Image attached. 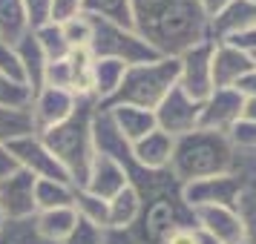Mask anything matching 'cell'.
Listing matches in <instances>:
<instances>
[{"mask_svg": "<svg viewBox=\"0 0 256 244\" xmlns=\"http://www.w3.org/2000/svg\"><path fill=\"white\" fill-rule=\"evenodd\" d=\"M132 23L158 58H178L210 40V20L196 0H132Z\"/></svg>", "mask_w": 256, "mask_h": 244, "instance_id": "obj_1", "label": "cell"}, {"mask_svg": "<svg viewBox=\"0 0 256 244\" xmlns=\"http://www.w3.org/2000/svg\"><path fill=\"white\" fill-rule=\"evenodd\" d=\"M236 147L224 132H210V129H196L176 138L173 158H170V173L182 181H202L213 175H228L233 170Z\"/></svg>", "mask_w": 256, "mask_h": 244, "instance_id": "obj_2", "label": "cell"}, {"mask_svg": "<svg viewBox=\"0 0 256 244\" xmlns=\"http://www.w3.org/2000/svg\"><path fill=\"white\" fill-rule=\"evenodd\" d=\"M95 109H98V101L81 98V101H78V109H75L64 124L46 129V132H40V141H44L49 150H52V155L66 167V173L72 175L75 187H84L86 173H90L92 158H95V141H92Z\"/></svg>", "mask_w": 256, "mask_h": 244, "instance_id": "obj_3", "label": "cell"}, {"mask_svg": "<svg viewBox=\"0 0 256 244\" xmlns=\"http://www.w3.org/2000/svg\"><path fill=\"white\" fill-rule=\"evenodd\" d=\"M176 83H178V58H158L150 63L127 66L118 92L104 106H138L156 112V106Z\"/></svg>", "mask_w": 256, "mask_h": 244, "instance_id": "obj_4", "label": "cell"}, {"mask_svg": "<svg viewBox=\"0 0 256 244\" xmlns=\"http://www.w3.org/2000/svg\"><path fill=\"white\" fill-rule=\"evenodd\" d=\"M90 20H92V43H90V49H92L95 58L121 60L124 66H138V63L158 60L156 49L136 29L110 23V20H101V17H90Z\"/></svg>", "mask_w": 256, "mask_h": 244, "instance_id": "obj_5", "label": "cell"}, {"mask_svg": "<svg viewBox=\"0 0 256 244\" xmlns=\"http://www.w3.org/2000/svg\"><path fill=\"white\" fill-rule=\"evenodd\" d=\"M6 150H9V155L14 158V164H18L20 170H26V173H32L38 181L44 178V181H64V184L75 187L72 175L66 173V167L52 155V150L40 141V135L18 138V141H12V144H6Z\"/></svg>", "mask_w": 256, "mask_h": 244, "instance_id": "obj_6", "label": "cell"}, {"mask_svg": "<svg viewBox=\"0 0 256 244\" xmlns=\"http://www.w3.org/2000/svg\"><path fill=\"white\" fill-rule=\"evenodd\" d=\"M156 127L167 132L170 138H182L187 132L198 129V118H202V104L193 101L190 95L176 83L170 92L164 95V101L156 106Z\"/></svg>", "mask_w": 256, "mask_h": 244, "instance_id": "obj_7", "label": "cell"}, {"mask_svg": "<svg viewBox=\"0 0 256 244\" xmlns=\"http://www.w3.org/2000/svg\"><path fill=\"white\" fill-rule=\"evenodd\" d=\"M213 40H204L178 55V86L198 104L213 92Z\"/></svg>", "mask_w": 256, "mask_h": 244, "instance_id": "obj_8", "label": "cell"}, {"mask_svg": "<svg viewBox=\"0 0 256 244\" xmlns=\"http://www.w3.org/2000/svg\"><path fill=\"white\" fill-rule=\"evenodd\" d=\"M182 198L190 210L208 207V204H222V207H239L242 198V181L233 173L228 175H213V178H202V181H190L182 184Z\"/></svg>", "mask_w": 256, "mask_h": 244, "instance_id": "obj_9", "label": "cell"}, {"mask_svg": "<svg viewBox=\"0 0 256 244\" xmlns=\"http://www.w3.org/2000/svg\"><path fill=\"white\" fill-rule=\"evenodd\" d=\"M35 184L38 178L26 170H14L6 178H0V210L9 221H26L38 213L35 204Z\"/></svg>", "mask_w": 256, "mask_h": 244, "instance_id": "obj_10", "label": "cell"}, {"mask_svg": "<svg viewBox=\"0 0 256 244\" xmlns=\"http://www.w3.org/2000/svg\"><path fill=\"white\" fill-rule=\"evenodd\" d=\"M242 109H244V95L239 89H213L202 101L198 129H210V132H224L228 135L242 121Z\"/></svg>", "mask_w": 256, "mask_h": 244, "instance_id": "obj_11", "label": "cell"}, {"mask_svg": "<svg viewBox=\"0 0 256 244\" xmlns=\"http://www.w3.org/2000/svg\"><path fill=\"white\" fill-rule=\"evenodd\" d=\"M78 95L70 89H55V86H44L32 95V121H35V132H46V129L64 124L66 118L78 109Z\"/></svg>", "mask_w": 256, "mask_h": 244, "instance_id": "obj_12", "label": "cell"}, {"mask_svg": "<svg viewBox=\"0 0 256 244\" xmlns=\"http://www.w3.org/2000/svg\"><path fill=\"white\" fill-rule=\"evenodd\" d=\"M193 221H196V230L210 233L222 244H244V224L236 207H222V204L196 207Z\"/></svg>", "mask_w": 256, "mask_h": 244, "instance_id": "obj_13", "label": "cell"}, {"mask_svg": "<svg viewBox=\"0 0 256 244\" xmlns=\"http://www.w3.org/2000/svg\"><path fill=\"white\" fill-rule=\"evenodd\" d=\"M213 89H236L250 69H256L250 52L239 49L236 43H216L213 46Z\"/></svg>", "mask_w": 256, "mask_h": 244, "instance_id": "obj_14", "label": "cell"}, {"mask_svg": "<svg viewBox=\"0 0 256 244\" xmlns=\"http://www.w3.org/2000/svg\"><path fill=\"white\" fill-rule=\"evenodd\" d=\"M124 187H130L124 164L118 161V158H112V155L95 152L92 167H90L86 181H84V190L92 193V196H98V198H104V201H112Z\"/></svg>", "mask_w": 256, "mask_h": 244, "instance_id": "obj_15", "label": "cell"}, {"mask_svg": "<svg viewBox=\"0 0 256 244\" xmlns=\"http://www.w3.org/2000/svg\"><path fill=\"white\" fill-rule=\"evenodd\" d=\"M256 26V3L254 0H233L230 6L210 20V40L230 43Z\"/></svg>", "mask_w": 256, "mask_h": 244, "instance_id": "obj_16", "label": "cell"}, {"mask_svg": "<svg viewBox=\"0 0 256 244\" xmlns=\"http://www.w3.org/2000/svg\"><path fill=\"white\" fill-rule=\"evenodd\" d=\"M173 147H176V138H170L162 129H152L150 135H144L141 141L130 144V152H132V161L138 167L158 173V170H170Z\"/></svg>", "mask_w": 256, "mask_h": 244, "instance_id": "obj_17", "label": "cell"}, {"mask_svg": "<svg viewBox=\"0 0 256 244\" xmlns=\"http://www.w3.org/2000/svg\"><path fill=\"white\" fill-rule=\"evenodd\" d=\"M104 109L110 112L118 135L127 144H136L144 135H150L152 129H158L156 127V115L150 109H138V106H104Z\"/></svg>", "mask_w": 256, "mask_h": 244, "instance_id": "obj_18", "label": "cell"}, {"mask_svg": "<svg viewBox=\"0 0 256 244\" xmlns=\"http://www.w3.org/2000/svg\"><path fill=\"white\" fill-rule=\"evenodd\" d=\"M38 236L46 244H64L70 239V233L78 224V213L75 207H60V210H38L32 216Z\"/></svg>", "mask_w": 256, "mask_h": 244, "instance_id": "obj_19", "label": "cell"}, {"mask_svg": "<svg viewBox=\"0 0 256 244\" xmlns=\"http://www.w3.org/2000/svg\"><path fill=\"white\" fill-rule=\"evenodd\" d=\"M14 52H18L20 63H24L26 86H29V89H32V95H35L38 89H44V78H46V66H49L46 55H44V49H40V43L35 40V35H32V32H29V35H24L18 43H14Z\"/></svg>", "mask_w": 256, "mask_h": 244, "instance_id": "obj_20", "label": "cell"}, {"mask_svg": "<svg viewBox=\"0 0 256 244\" xmlns=\"http://www.w3.org/2000/svg\"><path fill=\"white\" fill-rule=\"evenodd\" d=\"M124 72H127V66H124L121 60L95 58V63H92V95H95V101H98V106H104L106 101L118 92Z\"/></svg>", "mask_w": 256, "mask_h": 244, "instance_id": "obj_21", "label": "cell"}, {"mask_svg": "<svg viewBox=\"0 0 256 244\" xmlns=\"http://www.w3.org/2000/svg\"><path fill=\"white\" fill-rule=\"evenodd\" d=\"M110 204V230H130L141 219V196L136 187H124Z\"/></svg>", "mask_w": 256, "mask_h": 244, "instance_id": "obj_22", "label": "cell"}, {"mask_svg": "<svg viewBox=\"0 0 256 244\" xmlns=\"http://www.w3.org/2000/svg\"><path fill=\"white\" fill-rule=\"evenodd\" d=\"M29 20H26L24 3L20 0H0V40L14 46L24 35H29Z\"/></svg>", "mask_w": 256, "mask_h": 244, "instance_id": "obj_23", "label": "cell"}, {"mask_svg": "<svg viewBox=\"0 0 256 244\" xmlns=\"http://www.w3.org/2000/svg\"><path fill=\"white\" fill-rule=\"evenodd\" d=\"M26 135H38L35 121H32V109H9L0 106V144H12Z\"/></svg>", "mask_w": 256, "mask_h": 244, "instance_id": "obj_24", "label": "cell"}, {"mask_svg": "<svg viewBox=\"0 0 256 244\" xmlns=\"http://www.w3.org/2000/svg\"><path fill=\"white\" fill-rule=\"evenodd\" d=\"M84 14L136 29V23H132V0H84Z\"/></svg>", "mask_w": 256, "mask_h": 244, "instance_id": "obj_25", "label": "cell"}, {"mask_svg": "<svg viewBox=\"0 0 256 244\" xmlns=\"http://www.w3.org/2000/svg\"><path fill=\"white\" fill-rule=\"evenodd\" d=\"M75 190L78 187L64 184V181H38L35 184V204L38 210H60L75 207Z\"/></svg>", "mask_w": 256, "mask_h": 244, "instance_id": "obj_26", "label": "cell"}, {"mask_svg": "<svg viewBox=\"0 0 256 244\" xmlns=\"http://www.w3.org/2000/svg\"><path fill=\"white\" fill-rule=\"evenodd\" d=\"M75 213H78V219L90 221V224L101 227V230H110V204L104 198L86 193L84 187L75 190Z\"/></svg>", "mask_w": 256, "mask_h": 244, "instance_id": "obj_27", "label": "cell"}, {"mask_svg": "<svg viewBox=\"0 0 256 244\" xmlns=\"http://www.w3.org/2000/svg\"><path fill=\"white\" fill-rule=\"evenodd\" d=\"M32 35H35V40L40 43V49H44V55H46L49 63H52V60H64L66 55H70V46H66V40H64V35H60L58 23L40 26V29H35Z\"/></svg>", "mask_w": 256, "mask_h": 244, "instance_id": "obj_28", "label": "cell"}, {"mask_svg": "<svg viewBox=\"0 0 256 244\" xmlns=\"http://www.w3.org/2000/svg\"><path fill=\"white\" fill-rule=\"evenodd\" d=\"M58 26L70 49H86L92 43V20H90V14H78V17H72V20L58 23Z\"/></svg>", "mask_w": 256, "mask_h": 244, "instance_id": "obj_29", "label": "cell"}, {"mask_svg": "<svg viewBox=\"0 0 256 244\" xmlns=\"http://www.w3.org/2000/svg\"><path fill=\"white\" fill-rule=\"evenodd\" d=\"M0 244H46V242L38 236L32 219H26V221H9L0 233Z\"/></svg>", "mask_w": 256, "mask_h": 244, "instance_id": "obj_30", "label": "cell"}, {"mask_svg": "<svg viewBox=\"0 0 256 244\" xmlns=\"http://www.w3.org/2000/svg\"><path fill=\"white\" fill-rule=\"evenodd\" d=\"M0 106L29 109V106H32V89L24 86V83L9 81V78H0Z\"/></svg>", "mask_w": 256, "mask_h": 244, "instance_id": "obj_31", "label": "cell"}, {"mask_svg": "<svg viewBox=\"0 0 256 244\" xmlns=\"http://www.w3.org/2000/svg\"><path fill=\"white\" fill-rule=\"evenodd\" d=\"M0 78H9V81L24 83V86H26V72H24V63H20V58H18L14 46L3 43V40H0Z\"/></svg>", "mask_w": 256, "mask_h": 244, "instance_id": "obj_32", "label": "cell"}, {"mask_svg": "<svg viewBox=\"0 0 256 244\" xmlns=\"http://www.w3.org/2000/svg\"><path fill=\"white\" fill-rule=\"evenodd\" d=\"M106 239V230H101V227H95V224H90V221L78 219V224H75V230L70 233V239L64 244H104Z\"/></svg>", "mask_w": 256, "mask_h": 244, "instance_id": "obj_33", "label": "cell"}, {"mask_svg": "<svg viewBox=\"0 0 256 244\" xmlns=\"http://www.w3.org/2000/svg\"><path fill=\"white\" fill-rule=\"evenodd\" d=\"M20 3H24V12H26V20H29V29L32 32L49 23L52 0H20Z\"/></svg>", "mask_w": 256, "mask_h": 244, "instance_id": "obj_34", "label": "cell"}, {"mask_svg": "<svg viewBox=\"0 0 256 244\" xmlns=\"http://www.w3.org/2000/svg\"><path fill=\"white\" fill-rule=\"evenodd\" d=\"M228 138L233 141V147H236V150L256 152V124H254V121H239V124L228 132Z\"/></svg>", "mask_w": 256, "mask_h": 244, "instance_id": "obj_35", "label": "cell"}, {"mask_svg": "<svg viewBox=\"0 0 256 244\" xmlns=\"http://www.w3.org/2000/svg\"><path fill=\"white\" fill-rule=\"evenodd\" d=\"M78 14H84V0H52L49 23H66Z\"/></svg>", "mask_w": 256, "mask_h": 244, "instance_id": "obj_36", "label": "cell"}, {"mask_svg": "<svg viewBox=\"0 0 256 244\" xmlns=\"http://www.w3.org/2000/svg\"><path fill=\"white\" fill-rule=\"evenodd\" d=\"M104 244H150V242H144L138 233L130 227V230H106Z\"/></svg>", "mask_w": 256, "mask_h": 244, "instance_id": "obj_37", "label": "cell"}, {"mask_svg": "<svg viewBox=\"0 0 256 244\" xmlns=\"http://www.w3.org/2000/svg\"><path fill=\"white\" fill-rule=\"evenodd\" d=\"M162 244H196V227H173Z\"/></svg>", "mask_w": 256, "mask_h": 244, "instance_id": "obj_38", "label": "cell"}, {"mask_svg": "<svg viewBox=\"0 0 256 244\" xmlns=\"http://www.w3.org/2000/svg\"><path fill=\"white\" fill-rule=\"evenodd\" d=\"M196 3L202 6V12H204V17H208V20H213V17H216L219 12H224V9L230 6L233 0H196Z\"/></svg>", "mask_w": 256, "mask_h": 244, "instance_id": "obj_39", "label": "cell"}, {"mask_svg": "<svg viewBox=\"0 0 256 244\" xmlns=\"http://www.w3.org/2000/svg\"><path fill=\"white\" fill-rule=\"evenodd\" d=\"M236 89H239V92H242L244 98H256V69L248 72L242 81L236 83Z\"/></svg>", "mask_w": 256, "mask_h": 244, "instance_id": "obj_40", "label": "cell"}, {"mask_svg": "<svg viewBox=\"0 0 256 244\" xmlns=\"http://www.w3.org/2000/svg\"><path fill=\"white\" fill-rule=\"evenodd\" d=\"M18 170V164H14V158L9 155V150L0 144V178H6L9 173H14Z\"/></svg>", "mask_w": 256, "mask_h": 244, "instance_id": "obj_41", "label": "cell"}, {"mask_svg": "<svg viewBox=\"0 0 256 244\" xmlns=\"http://www.w3.org/2000/svg\"><path fill=\"white\" fill-rule=\"evenodd\" d=\"M230 43H236L239 49H244V52H256V26L250 29V32H244L242 37H236V40H230Z\"/></svg>", "mask_w": 256, "mask_h": 244, "instance_id": "obj_42", "label": "cell"}, {"mask_svg": "<svg viewBox=\"0 0 256 244\" xmlns=\"http://www.w3.org/2000/svg\"><path fill=\"white\" fill-rule=\"evenodd\" d=\"M242 121H254V124H256V98H244Z\"/></svg>", "mask_w": 256, "mask_h": 244, "instance_id": "obj_43", "label": "cell"}, {"mask_svg": "<svg viewBox=\"0 0 256 244\" xmlns=\"http://www.w3.org/2000/svg\"><path fill=\"white\" fill-rule=\"evenodd\" d=\"M196 244H222L219 239H213L210 233H204V230H196Z\"/></svg>", "mask_w": 256, "mask_h": 244, "instance_id": "obj_44", "label": "cell"}, {"mask_svg": "<svg viewBox=\"0 0 256 244\" xmlns=\"http://www.w3.org/2000/svg\"><path fill=\"white\" fill-rule=\"evenodd\" d=\"M6 224H9V219H6V213L0 210V233H3V227H6Z\"/></svg>", "mask_w": 256, "mask_h": 244, "instance_id": "obj_45", "label": "cell"}, {"mask_svg": "<svg viewBox=\"0 0 256 244\" xmlns=\"http://www.w3.org/2000/svg\"><path fill=\"white\" fill-rule=\"evenodd\" d=\"M250 58H254V63H256V52H250Z\"/></svg>", "mask_w": 256, "mask_h": 244, "instance_id": "obj_46", "label": "cell"}, {"mask_svg": "<svg viewBox=\"0 0 256 244\" xmlns=\"http://www.w3.org/2000/svg\"><path fill=\"white\" fill-rule=\"evenodd\" d=\"M254 3H256V0H254Z\"/></svg>", "mask_w": 256, "mask_h": 244, "instance_id": "obj_47", "label": "cell"}]
</instances>
